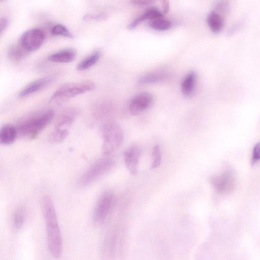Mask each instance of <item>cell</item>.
Returning a JSON list of instances; mask_svg holds the SVG:
<instances>
[{
    "instance_id": "obj_26",
    "label": "cell",
    "mask_w": 260,
    "mask_h": 260,
    "mask_svg": "<svg viewBox=\"0 0 260 260\" xmlns=\"http://www.w3.org/2000/svg\"><path fill=\"white\" fill-rule=\"evenodd\" d=\"M152 161L151 164V169L158 168L161 163V152L159 145H155L152 152Z\"/></svg>"
},
{
    "instance_id": "obj_11",
    "label": "cell",
    "mask_w": 260,
    "mask_h": 260,
    "mask_svg": "<svg viewBox=\"0 0 260 260\" xmlns=\"http://www.w3.org/2000/svg\"><path fill=\"white\" fill-rule=\"evenodd\" d=\"M54 81V77L46 76L34 81L24 87L19 92L20 98L27 97L44 88Z\"/></svg>"
},
{
    "instance_id": "obj_23",
    "label": "cell",
    "mask_w": 260,
    "mask_h": 260,
    "mask_svg": "<svg viewBox=\"0 0 260 260\" xmlns=\"http://www.w3.org/2000/svg\"><path fill=\"white\" fill-rule=\"evenodd\" d=\"M51 34L54 36H63L65 38H72L73 35L69 30L61 24H57L51 28Z\"/></svg>"
},
{
    "instance_id": "obj_5",
    "label": "cell",
    "mask_w": 260,
    "mask_h": 260,
    "mask_svg": "<svg viewBox=\"0 0 260 260\" xmlns=\"http://www.w3.org/2000/svg\"><path fill=\"white\" fill-rule=\"evenodd\" d=\"M95 84L90 81L71 83L60 87L50 98V101L63 100L83 94L95 89Z\"/></svg>"
},
{
    "instance_id": "obj_17",
    "label": "cell",
    "mask_w": 260,
    "mask_h": 260,
    "mask_svg": "<svg viewBox=\"0 0 260 260\" xmlns=\"http://www.w3.org/2000/svg\"><path fill=\"white\" fill-rule=\"evenodd\" d=\"M196 81V74L195 72H191L186 76L181 86L182 93L185 97L189 98L192 96Z\"/></svg>"
},
{
    "instance_id": "obj_3",
    "label": "cell",
    "mask_w": 260,
    "mask_h": 260,
    "mask_svg": "<svg viewBox=\"0 0 260 260\" xmlns=\"http://www.w3.org/2000/svg\"><path fill=\"white\" fill-rule=\"evenodd\" d=\"M102 151L105 157H110L122 146L124 134L121 127L114 123H108L101 128Z\"/></svg>"
},
{
    "instance_id": "obj_9",
    "label": "cell",
    "mask_w": 260,
    "mask_h": 260,
    "mask_svg": "<svg viewBox=\"0 0 260 260\" xmlns=\"http://www.w3.org/2000/svg\"><path fill=\"white\" fill-rule=\"evenodd\" d=\"M141 155L140 148L136 145L129 147L124 153V161L130 174L135 175L138 172Z\"/></svg>"
},
{
    "instance_id": "obj_28",
    "label": "cell",
    "mask_w": 260,
    "mask_h": 260,
    "mask_svg": "<svg viewBox=\"0 0 260 260\" xmlns=\"http://www.w3.org/2000/svg\"><path fill=\"white\" fill-rule=\"evenodd\" d=\"M259 160H260V142L258 143L253 149L252 163L254 164Z\"/></svg>"
},
{
    "instance_id": "obj_21",
    "label": "cell",
    "mask_w": 260,
    "mask_h": 260,
    "mask_svg": "<svg viewBox=\"0 0 260 260\" xmlns=\"http://www.w3.org/2000/svg\"><path fill=\"white\" fill-rule=\"evenodd\" d=\"M150 27L157 31H166L172 27L170 21L163 18L155 19L149 22Z\"/></svg>"
},
{
    "instance_id": "obj_1",
    "label": "cell",
    "mask_w": 260,
    "mask_h": 260,
    "mask_svg": "<svg viewBox=\"0 0 260 260\" xmlns=\"http://www.w3.org/2000/svg\"><path fill=\"white\" fill-rule=\"evenodd\" d=\"M42 209L46 225L48 250L52 256L58 259L62 253V238L54 202L49 196L43 198Z\"/></svg>"
},
{
    "instance_id": "obj_22",
    "label": "cell",
    "mask_w": 260,
    "mask_h": 260,
    "mask_svg": "<svg viewBox=\"0 0 260 260\" xmlns=\"http://www.w3.org/2000/svg\"><path fill=\"white\" fill-rule=\"evenodd\" d=\"M25 220V210L23 207L21 206L15 212L13 218V223L17 229H21L24 224Z\"/></svg>"
},
{
    "instance_id": "obj_4",
    "label": "cell",
    "mask_w": 260,
    "mask_h": 260,
    "mask_svg": "<svg viewBox=\"0 0 260 260\" xmlns=\"http://www.w3.org/2000/svg\"><path fill=\"white\" fill-rule=\"evenodd\" d=\"M114 165V161L110 157H105L91 165L78 181L77 186L84 188L94 183L108 173Z\"/></svg>"
},
{
    "instance_id": "obj_25",
    "label": "cell",
    "mask_w": 260,
    "mask_h": 260,
    "mask_svg": "<svg viewBox=\"0 0 260 260\" xmlns=\"http://www.w3.org/2000/svg\"><path fill=\"white\" fill-rule=\"evenodd\" d=\"M69 134V131H61V130L55 129L54 131L50 134L49 141L51 144H58L66 138Z\"/></svg>"
},
{
    "instance_id": "obj_30",
    "label": "cell",
    "mask_w": 260,
    "mask_h": 260,
    "mask_svg": "<svg viewBox=\"0 0 260 260\" xmlns=\"http://www.w3.org/2000/svg\"><path fill=\"white\" fill-rule=\"evenodd\" d=\"M131 2L137 5H146L152 3L153 1H150V0H135Z\"/></svg>"
},
{
    "instance_id": "obj_12",
    "label": "cell",
    "mask_w": 260,
    "mask_h": 260,
    "mask_svg": "<svg viewBox=\"0 0 260 260\" xmlns=\"http://www.w3.org/2000/svg\"><path fill=\"white\" fill-rule=\"evenodd\" d=\"M77 114V111L74 109L65 111L59 117L55 129L69 131V128L74 122Z\"/></svg>"
},
{
    "instance_id": "obj_10",
    "label": "cell",
    "mask_w": 260,
    "mask_h": 260,
    "mask_svg": "<svg viewBox=\"0 0 260 260\" xmlns=\"http://www.w3.org/2000/svg\"><path fill=\"white\" fill-rule=\"evenodd\" d=\"M153 101L152 95L147 92L136 95L130 102L129 110L134 115H136L147 110Z\"/></svg>"
},
{
    "instance_id": "obj_7",
    "label": "cell",
    "mask_w": 260,
    "mask_h": 260,
    "mask_svg": "<svg viewBox=\"0 0 260 260\" xmlns=\"http://www.w3.org/2000/svg\"><path fill=\"white\" fill-rule=\"evenodd\" d=\"M45 38V34L42 29L33 28L26 31L21 35L19 43L30 53L40 49L44 43Z\"/></svg>"
},
{
    "instance_id": "obj_27",
    "label": "cell",
    "mask_w": 260,
    "mask_h": 260,
    "mask_svg": "<svg viewBox=\"0 0 260 260\" xmlns=\"http://www.w3.org/2000/svg\"><path fill=\"white\" fill-rule=\"evenodd\" d=\"M106 18L107 15L105 14H103V13H100V14H89L84 17V20L86 22L100 21L105 20Z\"/></svg>"
},
{
    "instance_id": "obj_29",
    "label": "cell",
    "mask_w": 260,
    "mask_h": 260,
    "mask_svg": "<svg viewBox=\"0 0 260 260\" xmlns=\"http://www.w3.org/2000/svg\"><path fill=\"white\" fill-rule=\"evenodd\" d=\"M8 24L9 22L7 19L5 18H3L1 19V22H0V24H1V27H0V29H1V31H0V33H1V35L6 30Z\"/></svg>"
},
{
    "instance_id": "obj_20",
    "label": "cell",
    "mask_w": 260,
    "mask_h": 260,
    "mask_svg": "<svg viewBox=\"0 0 260 260\" xmlns=\"http://www.w3.org/2000/svg\"><path fill=\"white\" fill-rule=\"evenodd\" d=\"M27 51L18 43L12 45L8 49L7 55L9 58L12 61H20L28 55Z\"/></svg>"
},
{
    "instance_id": "obj_8",
    "label": "cell",
    "mask_w": 260,
    "mask_h": 260,
    "mask_svg": "<svg viewBox=\"0 0 260 260\" xmlns=\"http://www.w3.org/2000/svg\"><path fill=\"white\" fill-rule=\"evenodd\" d=\"M210 182L216 191L222 194L231 192L236 185L235 176L229 171L212 176Z\"/></svg>"
},
{
    "instance_id": "obj_13",
    "label": "cell",
    "mask_w": 260,
    "mask_h": 260,
    "mask_svg": "<svg viewBox=\"0 0 260 260\" xmlns=\"http://www.w3.org/2000/svg\"><path fill=\"white\" fill-rule=\"evenodd\" d=\"M76 52L73 48H66L56 52L48 57V60L54 63H68L74 61Z\"/></svg>"
},
{
    "instance_id": "obj_19",
    "label": "cell",
    "mask_w": 260,
    "mask_h": 260,
    "mask_svg": "<svg viewBox=\"0 0 260 260\" xmlns=\"http://www.w3.org/2000/svg\"><path fill=\"white\" fill-rule=\"evenodd\" d=\"M117 243V235L112 233L106 239L103 243V253L104 257H112L115 253Z\"/></svg>"
},
{
    "instance_id": "obj_16",
    "label": "cell",
    "mask_w": 260,
    "mask_h": 260,
    "mask_svg": "<svg viewBox=\"0 0 260 260\" xmlns=\"http://www.w3.org/2000/svg\"><path fill=\"white\" fill-rule=\"evenodd\" d=\"M207 22L211 30L215 33L220 32L224 27L223 17L216 11H213L210 13L207 17Z\"/></svg>"
},
{
    "instance_id": "obj_31",
    "label": "cell",
    "mask_w": 260,
    "mask_h": 260,
    "mask_svg": "<svg viewBox=\"0 0 260 260\" xmlns=\"http://www.w3.org/2000/svg\"><path fill=\"white\" fill-rule=\"evenodd\" d=\"M163 13V14H166L170 10V3L166 0H164L162 2Z\"/></svg>"
},
{
    "instance_id": "obj_15",
    "label": "cell",
    "mask_w": 260,
    "mask_h": 260,
    "mask_svg": "<svg viewBox=\"0 0 260 260\" xmlns=\"http://www.w3.org/2000/svg\"><path fill=\"white\" fill-rule=\"evenodd\" d=\"M163 18V15L159 10L156 8H151L147 10L144 14L136 19L133 22L130 23L128 28L129 29H133L140 23L145 21L149 20L151 21Z\"/></svg>"
},
{
    "instance_id": "obj_18",
    "label": "cell",
    "mask_w": 260,
    "mask_h": 260,
    "mask_svg": "<svg viewBox=\"0 0 260 260\" xmlns=\"http://www.w3.org/2000/svg\"><path fill=\"white\" fill-rule=\"evenodd\" d=\"M101 56V51L99 50H95L93 53L85 58L78 64L76 68L77 70L80 71H83L93 67L99 60Z\"/></svg>"
},
{
    "instance_id": "obj_14",
    "label": "cell",
    "mask_w": 260,
    "mask_h": 260,
    "mask_svg": "<svg viewBox=\"0 0 260 260\" xmlns=\"http://www.w3.org/2000/svg\"><path fill=\"white\" fill-rule=\"evenodd\" d=\"M18 136L16 127L5 125L0 130V144L2 145H10L16 141Z\"/></svg>"
},
{
    "instance_id": "obj_6",
    "label": "cell",
    "mask_w": 260,
    "mask_h": 260,
    "mask_svg": "<svg viewBox=\"0 0 260 260\" xmlns=\"http://www.w3.org/2000/svg\"><path fill=\"white\" fill-rule=\"evenodd\" d=\"M114 201V195L111 191L103 193L99 198L94 211L93 219L95 224L105 222L109 215Z\"/></svg>"
},
{
    "instance_id": "obj_24",
    "label": "cell",
    "mask_w": 260,
    "mask_h": 260,
    "mask_svg": "<svg viewBox=\"0 0 260 260\" xmlns=\"http://www.w3.org/2000/svg\"><path fill=\"white\" fill-rule=\"evenodd\" d=\"M165 75L162 73H152L142 76L139 82L141 84L155 83L164 79Z\"/></svg>"
},
{
    "instance_id": "obj_2",
    "label": "cell",
    "mask_w": 260,
    "mask_h": 260,
    "mask_svg": "<svg viewBox=\"0 0 260 260\" xmlns=\"http://www.w3.org/2000/svg\"><path fill=\"white\" fill-rule=\"evenodd\" d=\"M52 110L39 113L20 122L17 127L18 135L30 140L35 139L54 117Z\"/></svg>"
}]
</instances>
